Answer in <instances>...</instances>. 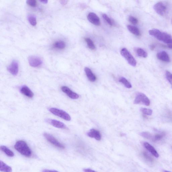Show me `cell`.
<instances>
[{
  "instance_id": "1",
  "label": "cell",
  "mask_w": 172,
  "mask_h": 172,
  "mask_svg": "<svg viewBox=\"0 0 172 172\" xmlns=\"http://www.w3.org/2000/svg\"><path fill=\"white\" fill-rule=\"evenodd\" d=\"M149 34L156 39L168 44H172V37L166 33L161 32L157 29L149 30Z\"/></svg>"
},
{
  "instance_id": "2",
  "label": "cell",
  "mask_w": 172,
  "mask_h": 172,
  "mask_svg": "<svg viewBox=\"0 0 172 172\" xmlns=\"http://www.w3.org/2000/svg\"><path fill=\"white\" fill-rule=\"evenodd\" d=\"M15 149L22 155L27 157L32 155V151L26 142L23 141H17L14 146Z\"/></svg>"
},
{
  "instance_id": "3",
  "label": "cell",
  "mask_w": 172,
  "mask_h": 172,
  "mask_svg": "<svg viewBox=\"0 0 172 172\" xmlns=\"http://www.w3.org/2000/svg\"><path fill=\"white\" fill-rule=\"evenodd\" d=\"M49 110L53 114L65 120L70 121L71 120V117L70 115L64 111L54 108H50Z\"/></svg>"
},
{
  "instance_id": "4",
  "label": "cell",
  "mask_w": 172,
  "mask_h": 172,
  "mask_svg": "<svg viewBox=\"0 0 172 172\" xmlns=\"http://www.w3.org/2000/svg\"><path fill=\"white\" fill-rule=\"evenodd\" d=\"M121 54L127 60L129 64L132 66L135 67L136 65V62L130 52L126 48H123L121 50Z\"/></svg>"
},
{
  "instance_id": "5",
  "label": "cell",
  "mask_w": 172,
  "mask_h": 172,
  "mask_svg": "<svg viewBox=\"0 0 172 172\" xmlns=\"http://www.w3.org/2000/svg\"><path fill=\"white\" fill-rule=\"evenodd\" d=\"M133 103L135 104L141 103L146 106L150 105V101L147 96L142 93H138L136 95Z\"/></svg>"
},
{
  "instance_id": "6",
  "label": "cell",
  "mask_w": 172,
  "mask_h": 172,
  "mask_svg": "<svg viewBox=\"0 0 172 172\" xmlns=\"http://www.w3.org/2000/svg\"><path fill=\"white\" fill-rule=\"evenodd\" d=\"M44 136L47 140L50 143L52 144L53 145L60 149H64L65 146L63 144L60 143L56 138L51 134L45 133Z\"/></svg>"
},
{
  "instance_id": "7",
  "label": "cell",
  "mask_w": 172,
  "mask_h": 172,
  "mask_svg": "<svg viewBox=\"0 0 172 172\" xmlns=\"http://www.w3.org/2000/svg\"><path fill=\"white\" fill-rule=\"evenodd\" d=\"M28 61L30 66L37 67L40 66L42 63V60L39 57L31 55L28 58Z\"/></svg>"
},
{
  "instance_id": "8",
  "label": "cell",
  "mask_w": 172,
  "mask_h": 172,
  "mask_svg": "<svg viewBox=\"0 0 172 172\" xmlns=\"http://www.w3.org/2000/svg\"><path fill=\"white\" fill-rule=\"evenodd\" d=\"M154 9L158 14L163 16L165 14L167 8L163 2H159L154 5Z\"/></svg>"
},
{
  "instance_id": "9",
  "label": "cell",
  "mask_w": 172,
  "mask_h": 172,
  "mask_svg": "<svg viewBox=\"0 0 172 172\" xmlns=\"http://www.w3.org/2000/svg\"><path fill=\"white\" fill-rule=\"evenodd\" d=\"M7 71L13 75L16 76L18 74L19 64L17 60H13L11 64L7 68Z\"/></svg>"
},
{
  "instance_id": "10",
  "label": "cell",
  "mask_w": 172,
  "mask_h": 172,
  "mask_svg": "<svg viewBox=\"0 0 172 172\" xmlns=\"http://www.w3.org/2000/svg\"><path fill=\"white\" fill-rule=\"evenodd\" d=\"M63 92L66 94L70 98L73 99H77L79 98V95L77 93L73 92L70 88L66 86H63L61 88Z\"/></svg>"
},
{
  "instance_id": "11",
  "label": "cell",
  "mask_w": 172,
  "mask_h": 172,
  "mask_svg": "<svg viewBox=\"0 0 172 172\" xmlns=\"http://www.w3.org/2000/svg\"><path fill=\"white\" fill-rule=\"evenodd\" d=\"M46 122L54 127L60 129L67 130L68 128L64 123L56 120L48 119L46 120Z\"/></svg>"
},
{
  "instance_id": "12",
  "label": "cell",
  "mask_w": 172,
  "mask_h": 172,
  "mask_svg": "<svg viewBox=\"0 0 172 172\" xmlns=\"http://www.w3.org/2000/svg\"><path fill=\"white\" fill-rule=\"evenodd\" d=\"M87 19L91 23L96 26H99L101 25L100 19L97 15L93 12L88 14Z\"/></svg>"
},
{
  "instance_id": "13",
  "label": "cell",
  "mask_w": 172,
  "mask_h": 172,
  "mask_svg": "<svg viewBox=\"0 0 172 172\" xmlns=\"http://www.w3.org/2000/svg\"><path fill=\"white\" fill-rule=\"evenodd\" d=\"M87 135L89 137L94 138L97 141L101 140L102 138L100 131L94 129H91L89 132L87 133Z\"/></svg>"
},
{
  "instance_id": "14",
  "label": "cell",
  "mask_w": 172,
  "mask_h": 172,
  "mask_svg": "<svg viewBox=\"0 0 172 172\" xmlns=\"http://www.w3.org/2000/svg\"><path fill=\"white\" fill-rule=\"evenodd\" d=\"M20 90L22 94L27 97L32 98L34 97V94L33 92L26 86H23Z\"/></svg>"
},
{
  "instance_id": "15",
  "label": "cell",
  "mask_w": 172,
  "mask_h": 172,
  "mask_svg": "<svg viewBox=\"0 0 172 172\" xmlns=\"http://www.w3.org/2000/svg\"><path fill=\"white\" fill-rule=\"evenodd\" d=\"M157 57L162 61L167 62H170V58L168 53L165 51H162L158 52L157 54Z\"/></svg>"
},
{
  "instance_id": "16",
  "label": "cell",
  "mask_w": 172,
  "mask_h": 172,
  "mask_svg": "<svg viewBox=\"0 0 172 172\" xmlns=\"http://www.w3.org/2000/svg\"><path fill=\"white\" fill-rule=\"evenodd\" d=\"M144 147H145L146 149H147L149 152L152 154V155L155 156V157L156 158H158L159 157V155L157 152V151L156 150V149L154 148L153 146L149 144L147 142H144L143 144Z\"/></svg>"
},
{
  "instance_id": "17",
  "label": "cell",
  "mask_w": 172,
  "mask_h": 172,
  "mask_svg": "<svg viewBox=\"0 0 172 172\" xmlns=\"http://www.w3.org/2000/svg\"><path fill=\"white\" fill-rule=\"evenodd\" d=\"M85 72L86 75L89 80L91 82H95L97 79L95 75L93 73L92 70L88 67H85Z\"/></svg>"
},
{
  "instance_id": "18",
  "label": "cell",
  "mask_w": 172,
  "mask_h": 172,
  "mask_svg": "<svg viewBox=\"0 0 172 172\" xmlns=\"http://www.w3.org/2000/svg\"><path fill=\"white\" fill-rule=\"evenodd\" d=\"M0 170L3 172H12V169L11 167L7 165L3 161H0Z\"/></svg>"
},
{
  "instance_id": "19",
  "label": "cell",
  "mask_w": 172,
  "mask_h": 172,
  "mask_svg": "<svg viewBox=\"0 0 172 172\" xmlns=\"http://www.w3.org/2000/svg\"><path fill=\"white\" fill-rule=\"evenodd\" d=\"M127 28L129 31L136 36H139L141 35L140 30L137 27L128 25L127 26Z\"/></svg>"
},
{
  "instance_id": "20",
  "label": "cell",
  "mask_w": 172,
  "mask_h": 172,
  "mask_svg": "<svg viewBox=\"0 0 172 172\" xmlns=\"http://www.w3.org/2000/svg\"><path fill=\"white\" fill-rule=\"evenodd\" d=\"M1 150L9 157H13L14 156V154L13 152L10 150L9 149L7 148L6 146H1Z\"/></svg>"
},
{
  "instance_id": "21",
  "label": "cell",
  "mask_w": 172,
  "mask_h": 172,
  "mask_svg": "<svg viewBox=\"0 0 172 172\" xmlns=\"http://www.w3.org/2000/svg\"><path fill=\"white\" fill-rule=\"evenodd\" d=\"M27 19L32 26H35L36 25V18L34 15L32 14L28 15L27 16Z\"/></svg>"
},
{
  "instance_id": "22",
  "label": "cell",
  "mask_w": 172,
  "mask_h": 172,
  "mask_svg": "<svg viewBox=\"0 0 172 172\" xmlns=\"http://www.w3.org/2000/svg\"><path fill=\"white\" fill-rule=\"evenodd\" d=\"M136 53L139 57L146 58L148 56L147 53L141 48H138L136 50Z\"/></svg>"
},
{
  "instance_id": "23",
  "label": "cell",
  "mask_w": 172,
  "mask_h": 172,
  "mask_svg": "<svg viewBox=\"0 0 172 172\" xmlns=\"http://www.w3.org/2000/svg\"><path fill=\"white\" fill-rule=\"evenodd\" d=\"M54 46L58 49H64L66 46L65 43L62 41H57L54 43Z\"/></svg>"
},
{
  "instance_id": "24",
  "label": "cell",
  "mask_w": 172,
  "mask_h": 172,
  "mask_svg": "<svg viewBox=\"0 0 172 172\" xmlns=\"http://www.w3.org/2000/svg\"><path fill=\"white\" fill-rule=\"evenodd\" d=\"M142 155L144 158L149 163H154L153 158L146 152H143Z\"/></svg>"
},
{
  "instance_id": "25",
  "label": "cell",
  "mask_w": 172,
  "mask_h": 172,
  "mask_svg": "<svg viewBox=\"0 0 172 172\" xmlns=\"http://www.w3.org/2000/svg\"><path fill=\"white\" fill-rule=\"evenodd\" d=\"M119 81L124 85L125 87L128 88H130L132 87V85L125 78L122 77L120 79Z\"/></svg>"
},
{
  "instance_id": "26",
  "label": "cell",
  "mask_w": 172,
  "mask_h": 172,
  "mask_svg": "<svg viewBox=\"0 0 172 172\" xmlns=\"http://www.w3.org/2000/svg\"><path fill=\"white\" fill-rule=\"evenodd\" d=\"M85 40L87 43L88 47L90 49L92 50L95 49V45L92 40L87 38H85Z\"/></svg>"
},
{
  "instance_id": "27",
  "label": "cell",
  "mask_w": 172,
  "mask_h": 172,
  "mask_svg": "<svg viewBox=\"0 0 172 172\" xmlns=\"http://www.w3.org/2000/svg\"><path fill=\"white\" fill-rule=\"evenodd\" d=\"M140 135L143 138L153 141L154 136L150 133L148 132H143L140 133Z\"/></svg>"
},
{
  "instance_id": "28",
  "label": "cell",
  "mask_w": 172,
  "mask_h": 172,
  "mask_svg": "<svg viewBox=\"0 0 172 172\" xmlns=\"http://www.w3.org/2000/svg\"><path fill=\"white\" fill-rule=\"evenodd\" d=\"M165 133H164L156 134L154 136L153 141H156L161 140L165 136Z\"/></svg>"
},
{
  "instance_id": "29",
  "label": "cell",
  "mask_w": 172,
  "mask_h": 172,
  "mask_svg": "<svg viewBox=\"0 0 172 172\" xmlns=\"http://www.w3.org/2000/svg\"><path fill=\"white\" fill-rule=\"evenodd\" d=\"M140 111L144 114L150 116L152 114L153 111L149 109L141 108Z\"/></svg>"
},
{
  "instance_id": "30",
  "label": "cell",
  "mask_w": 172,
  "mask_h": 172,
  "mask_svg": "<svg viewBox=\"0 0 172 172\" xmlns=\"http://www.w3.org/2000/svg\"><path fill=\"white\" fill-rule=\"evenodd\" d=\"M102 17L103 19L107 23L110 25L111 26H113L114 24V22L111 20L110 17H109L107 15L105 14H103L102 15Z\"/></svg>"
},
{
  "instance_id": "31",
  "label": "cell",
  "mask_w": 172,
  "mask_h": 172,
  "mask_svg": "<svg viewBox=\"0 0 172 172\" xmlns=\"http://www.w3.org/2000/svg\"><path fill=\"white\" fill-rule=\"evenodd\" d=\"M166 77L167 79L168 80V81L171 85V87L172 88V74L170 72L167 71L165 73Z\"/></svg>"
},
{
  "instance_id": "32",
  "label": "cell",
  "mask_w": 172,
  "mask_h": 172,
  "mask_svg": "<svg viewBox=\"0 0 172 172\" xmlns=\"http://www.w3.org/2000/svg\"><path fill=\"white\" fill-rule=\"evenodd\" d=\"M128 20L129 22L133 24L136 25L138 23V20L133 17L131 16L129 17Z\"/></svg>"
},
{
  "instance_id": "33",
  "label": "cell",
  "mask_w": 172,
  "mask_h": 172,
  "mask_svg": "<svg viewBox=\"0 0 172 172\" xmlns=\"http://www.w3.org/2000/svg\"><path fill=\"white\" fill-rule=\"evenodd\" d=\"M26 3L29 6L32 7H35L37 5V2L35 0H28Z\"/></svg>"
},
{
  "instance_id": "34",
  "label": "cell",
  "mask_w": 172,
  "mask_h": 172,
  "mask_svg": "<svg viewBox=\"0 0 172 172\" xmlns=\"http://www.w3.org/2000/svg\"><path fill=\"white\" fill-rule=\"evenodd\" d=\"M83 171L85 172H97L90 169H83Z\"/></svg>"
},
{
  "instance_id": "35",
  "label": "cell",
  "mask_w": 172,
  "mask_h": 172,
  "mask_svg": "<svg viewBox=\"0 0 172 172\" xmlns=\"http://www.w3.org/2000/svg\"><path fill=\"white\" fill-rule=\"evenodd\" d=\"M42 172H59L55 170H50L48 169H44L42 171Z\"/></svg>"
},
{
  "instance_id": "36",
  "label": "cell",
  "mask_w": 172,
  "mask_h": 172,
  "mask_svg": "<svg viewBox=\"0 0 172 172\" xmlns=\"http://www.w3.org/2000/svg\"><path fill=\"white\" fill-rule=\"evenodd\" d=\"M60 3L63 5L66 4L68 2L67 1H60Z\"/></svg>"
},
{
  "instance_id": "37",
  "label": "cell",
  "mask_w": 172,
  "mask_h": 172,
  "mask_svg": "<svg viewBox=\"0 0 172 172\" xmlns=\"http://www.w3.org/2000/svg\"><path fill=\"white\" fill-rule=\"evenodd\" d=\"M40 1L42 2V3L45 4H47L48 2L47 0H42V1Z\"/></svg>"
},
{
  "instance_id": "38",
  "label": "cell",
  "mask_w": 172,
  "mask_h": 172,
  "mask_svg": "<svg viewBox=\"0 0 172 172\" xmlns=\"http://www.w3.org/2000/svg\"><path fill=\"white\" fill-rule=\"evenodd\" d=\"M154 47H154L153 45H151L150 46V49L152 50H153Z\"/></svg>"
},
{
  "instance_id": "39",
  "label": "cell",
  "mask_w": 172,
  "mask_h": 172,
  "mask_svg": "<svg viewBox=\"0 0 172 172\" xmlns=\"http://www.w3.org/2000/svg\"><path fill=\"white\" fill-rule=\"evenodd\" d=\"M168 46L169 48H171V49H172V44H168Z\"/></svg>"
},
{
  "instance_id": "40",
  "label": "cell",
  "mask_w": 172,
  "mask_h": 172,
  "mask_svg": "<svg viewBox=\"0 0 172 172\" xmlns=\"http://www.w3.org/2000/svg\"><path fill=\"white\" fill-rule=\"evenodd\" d=\"M164 172H171L168 171H165Z\"/></svg>"
},
{
  "instance_id": "41",
  "label": "cell",
  "mask_w": 172,
  "mask_h": 172,
  "mask_svg": "<svg viewBox=\"0 0 172 172\" xmlns=\"http://www.w3.org/2000/svg\"><path fill=\"white\" fill-rule=\"evenodd\" d=\"M171 23H172V19H171Z\"/></svg>"
}]
</instances>
